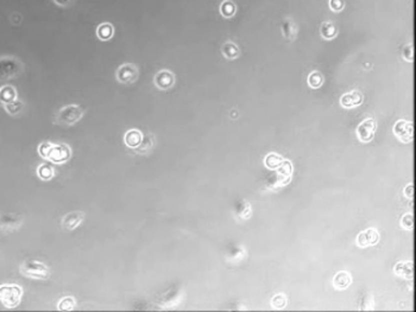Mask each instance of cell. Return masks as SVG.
<instances>
[{
    "mask_svg": "<svg viewBox=\"0 0 416 312\" xmlns=\"http://www.w3.org/2000/svg\"><path fill=\"white\" fill-rule=\"evenodd\" d=\"M38 153L43 159L54 164H64L72 158V149L67 144L43 141L38 146Z\"/></svg>",
    "mask_w": 416,
    "mask_h": 312,
    "instance_id": "obj_1",
    "label": "cell"
},
{
    "mask_svg": "<svg viewBox=\"0 0 416 312\" xmlns=\"http://www.w3.org/2000/svg\"><path fill=\"white\" fill-rule=\"evenodd\" d=\"M84 115L82 107L78 105H67L60 108L55 115V122L61 126H73Z\"/></svg>",
    "mask_w": 416,
    "mask_h": 312,
    "instance_id": "obj_2",
    "label": "cell"
},
{
    "mask_svg": "<svg viewBox=\"0 0 416 312\" xmlns=\"http://www.w3.org/2000/svg\"><path fill=\"white\" fill-rule=\"evenodd\" d=\"M20 273L26 278L38 280H46L52 276V271L49 267L37 260L24 261L20 266Z\"/></svg>",
    "mask_w": 416,
    "mask_h": 312,
    "instance_id": "obj_3",
    "label": "cell"
},
{
    "mask_svg": "<svg viewBox=\"0 0 416 312\" xmlns=\"http://www.w3.org/2000/svg\"><path fill=\"white\" fill-rule=\"evenodd\" d=\"M23 297V289L16 284L0 285V302L5 308L14 309L20 304Z\"/></svg>",
    "mask_w": 416,
    "mask_h": 312,
    "instance_id": "obj_4",
    "label": "cell"
},
{
    "mask_svg": "<svg viewBox=\"0 0 416 312\" xmlns=\"http://www.w3.org/2000/svg\"><path fill=\"white\" fill-rule=\"evenodd\" d=\"M23 70V64L16 57H2L0 58V78L8 80L14 78Z\"/></svg>",
    "mask_w": 416,
    "mask_h": 312,
    "instance_id": "obj_5",
    "label": "cell"
},
{
    "mask_svg": "<svg viewBox=\"0 0 416 312\" xmlns=\"http://www.w3.org/2000/svg\"><path fill=\"white\" fill-rule=\"evenodd\" d=\"M138 76H140V70H138V67L134 64V63L122 64L116 71V81L122 84L134 83V82L137 81Z\"/></svg>",
    "mask_w": 416,
    "mask_h": 312,
    "instance_id": "obj_6",
    "label": "cell"
},
{
    "mask_svg": "<svg viewBox=\"0 0 416 312\" xmlns=\"http://www.w3.org/2000/svg\"><path fill=\"white\" fill-rule=\"evenodd\" d=\"M392 132L397 139L404 144L412 143V138H414V126H412V122L404 120V119L396 121V124L394 125Z\"/></svg>",
    "mask_w": 416,
    "mask_h": 312,
    "instance_id": "obj_7",
    "label": "cell"
},
{
    "mask_svg": "<svg viewBox=\"0 0 416 312\" xmlns=\"http://www.w3.org/2000/svg\"><path fill=\"white\" fill-rule=\"evenodd\" d=\"M377 124L374 118H366L357 127V137L362 143H370L374 139Z\"/></svg>",
    "mask_w": 416,
    "mask_h": 312,
    "instance_id": "obj_8",
    "label": "cell"
},
{
    "mask_svg": "<svg viewBox=\"0 0 416 312\" xmlns=\"http://www.w3.org/2000/svg\"><path fill=\"white\" fill-rule=\"evenodd\" d=\"M277 172L274 176V181H269L274 183V188L283 187L286 185L292 179V165L289 160H283L281 165L276 169Z\"/></svg>",
    "mask_w": 416,
    "mask_h": 312,
    "instance_id": "obj_9",
    "label": "cell"
},
{
    "mask_svg": "<svg viewBox=\"0 0 416 312\" xmlns=\"http://www.w3.org/2000/svg\"><path fill=\"white\" fill-rule=\"evenodd\" d=\"M23 225V217L18 214H2L0 215V229L4 232H14Z\"/></svg>",
    "mask_w": 416,
    "mask_h": 312,
    "instance_id": "obj_10",
    "label": "cell"
},
{
    "mask_svg": "<svg viewBox=\"0 0 416 312\" xmlns=\"http://www.w3.org/2000/svg\"><path fill=\"white\" fill-rule=\"evenodd\" d=\"M175 75L174 72L170 70H166V69H163V70H160L154 77V83L155 86L160 90H168L175 84Z\"/></svg>",
    "mask_w": 416,
    "mask_h": 312,
    "instance_id": "obj_11",
    "label": "cell"
},
{
    "mask_svg": "<svg viewBox=\"0 0 416 312\" xmlns=\"http://www.w3.org/2000/svg\"><path fill=\"white\" fill-rule=\"evenodd\" d=\"M378 241H380V233L374 228L365 229L357 236V245L362 248L376 245Z\"/></svg>",
    "mask_w": 416,
    "mask_h": 312,
    "instance_id": "obj_12",
    "label": "cell"
},
{
    "mask_svg": "<svg viewBox=\"0 0 416 312\" xmlns=\"http://www.w3.org/2000/svg\"><path fill=\"white\" fill-rule=\"evenodd\" d=\"M84 213L82 212H73V213H69L67 215H64L62 217V228L64 229V231H74V229H76L78 226L81 225V223L84 222Z\"/></svg>",
    "mask_w": 416,
    "mask_h": 312,
    "instance_id": "obj_13",
    "label": "cell"
},
{
    "mask_svg": "<svg viewBox=\"0 0 416 312\" xmlns=\"http://www.w3.org/2000/svg\"><path fill=\"white\" fill-rule=\"evenodd\" d=\"M363 93L359 90H352L348 93H345L340 97V105L344 108H356L363 103Z\"/></svg>",
    "mask_w": 416,
    "mask_h": 312,
    "instance_id": "obj_14",
    "label": "cell"
},
{
    "mask_svg": "<svg viewBox=\"0 0 416 312\" xmlns=\"http://www.w3.org/2000/svg\"><path fill=\"white\" fill-rule=\"evenodd\" d=\"M396 276L404 279H412L414 277V263L412 261H400L394 267Z\"/></svg>",
    "mask_w": 416,
    "mask_h": 312,
    "instance_id": "obj_15",
    "label": "cell"
},
{
    "mask_svg": "<svg viewBox=\"0 0 416 312\" xmlns=\"http://www.w3.org/2000/svg\"><path fill=\"white\" fill-rule=\"evenodd\" d=\"M143 133L137 128H132V130H128L124 135V143L130 149H137L140 146L142 140H143Z\"/></svg>",
    "mask_w": 416,
    "mask_h": 312,
    "instance_id": "obj_16",
    "label": "cell"
},
{
    "mask_svg": "<svg viewBox=\"0 0 416 312\" xmlns=\"http://www.w3.org/2000/svg\"><path fill=\"white\" fill-rule=\"evenodd\" d=\"M17 89L11 84L0 87V103H2V105L14 102V101L17 100Z\"/></svg>",
    "mask_w": 416,
    "mask_h": 312,
    "instance_id": "obj_17",
    "label": "cell"
},
{
    "mask_svg": "<svg viewBox=\"0 0 416 312\" xmlns=\"http://www.w3.org/2000/svg\"><path fill=\"white\" fill-rule=\"evenodd\" d=\"M281 29H282L283 37H286V39L294 40L296 38V36H298V24H296L292 19H290V18H286V19H284V21L282 23Z\"/></svg>",
    "mask_w": 416,
    "mask_h": 312,
    "instance_id": "obj_18",
    "label": "cell"
},
{
    "mask_svg": "<svg viewBox=\"0 0 416 312\" xmlns=\"http://www.w3.org/2000/svg\"><path fill=\"white\" fill-rule=\"evenodd\" d=\"M352 284L351 274L346 271H342L336 274L333 279V286L336 290H346Z\"/></svg>",
    "mask_w": 416,
    "mask_h": 312,
    "instance_id": "obj_19",
    "label": "cell"
},
{
    "mask_svg": "<svg viewBox=\"0 0 416 312\" xmlns=\"http://www.w3.org/2000/svg\"><path fill=\"white\" fill-rule=\"evenodd\" d=\"M320 34L324 39L330 40L338 36V27L330 21H324L320 26Z\"/></svg>",
    "mask_w": 416,
    "mask_h": 312,
    "instance_id": "obj_20",
    "label": "cell"
},
{
    "mask_svg": "<svg viewBox=\"0 0 416 312\" xmlns=\"http://www.w3.org/2000/svg\"><path fill=\"white\" fill-rule=\"evenodd\" d=\"M114 34V26L111 23H102L96 27V37L100 40H110Z\"/></svg>",
    "mask_w": 416,
    "mask_h": 312,
    "instance_id": "obj_21",
    "label": "cell"
},
{
    "mask_svg": "<svg viewBox=\"0 0 416 312\" xmlns=\"http://www.w3.org/2000/svg\"><path fill=\"white\" fill-rule=\"evenodd\" d=\"M219 11L224 18L230 19V18L234 17L236 13H237V6H236L232 0H224L219 6Z\"/></svg>",
    "mask_w": 416,
    "mask_h": 312,
    "instance_id": "obj_22",
    "label": "cell"
},
{
    "mask_svg": "<svg viewBox=\"0 0 416 312\" xmlns=\"http://www.w3.org/2000/svg\"><path fill=\"white\" fill-rule=\"evenodd\" d=\"M222 52L224 57L228 59H236L239 57L240 51H239V46L233 42H226L222 46Z\"/></svg>",
    "mask_w": 416,
    "mask_h": 312,
    "instance_id": "obj_23",
    "label": "cell"
},
{
    "mask_svg": "<svg viewBox=\"0 0 416 312\" xmlns=\"http://www.w3.org/2000/svg\"><path fill=\"white\" fill-rule=\"evenodd\" d=\"M37 176L42 179V181H50L55 176V169L48 163L40 164L37 168Z\"/></svg>",
    "mask_w": 416,
    "mask_h": 312,
    "instance_id": "obj_24",
    "label": "cell"
},
{
    "mask_svg": "<svg viewBox=\"0 0 416 312\" xmlns=\"http://www.w3.org/2000/svg\"><path fill=\"white\" fill-rule=\"evenodd\" d=\"M324 75L318 70L312 71L310 74L308 75V78H307L308 86H310V88H313V89H319V88L324 84Z\"/></svg>",
    "mask_w": 416,
    "mask_h": 312,
    "instance_id": "obj_25",
    "label": "cell"
},
{
    "mask_svg": "<svg viewBox=\"0 0 416 312\" xmlns=\"http://www.w3.org/2000/svg\"><path fill=\"white\" fill-rule=\"evenodd\" d=\"M283 160H284V159H283L282 156H280L278 153H274L272 152V153H269L266 157V159H264V164H266V166L268 169L276 170L280 165H281Z\"/></svg>",
    "mask_w": 416,
    "mask_h": 312,
    "instance_id": "obj_26",
    "label": "cell"
},
{
    "mask_svg": "<svg viewBox=\"0 0 416 312\" xmlns=\"http://www.w3.org/2000/svg\"><path fill=\"white\" fill-rule=\"evenodd\" d=\"M236 213L237 216L240 217L242 220H248L251 216V206L248 201H240L236 207Z\"/></svg>",
    "mask_w": 416,
    "mask_h": 312,
    "instance_id": "obj_27",
    "label": "cell"
},
{
    "mask_svg": "<svg viewBox=\"0 0 416 312\" xmlns=\"http://www.w3.org/2000/svg\"><path fill=\"white\" fill-rule=\"evenodd\" d=\"M154 144H155V139H154V135L152 134H149V135H146V137H143V140H142L140 145L137 147V149H134V151L137 153L146 154V153L149 152V151L151 149H152Z\"/></svg>",
    "mask_w": 416,
    "mask_h": 312,
    "instance_id": "obj_28",
    "label": "cell"
},
{
    "mask_svg": "<svg viewBox=\"0 0 416 312\" xmlns=\"http://www.w3.org/2000/svg\"><path fill=\"white\" fill-rule=\"evenodd\" d=\"M4 106H5V111L8 112L10 115L20 114L24 109V103L18 99L14 101V102L8 103V105H4Z\"/></svg>",
    "mask_w": 416,
    "mask_h": 312,
    "instance_id": "obj_29",
    "label": "cell"
},
{
    "mask_svg": "<svg viewBox=\"0 0 416 312\" xmlns=\"http://www.w3.org/2000/svg\"><path fill=\"white\" fill-rule=\"evenodd\" d=\"M75 308V299L73 297H64L58 302V309L60 311H72Z\"/></svg>",
    "mask_w": 416,
    "mask_h": 312,
    "instance_id": "obj_30",
    "label": "cell"
},
{
    "mask_svg": "<svg viewBox=\"0 0 416 312\" xmlns=\"http://www.w3.org/2000/svg\"><path fill=\"white\" fill-rule=\"evenodd\" d=\"M401 226L403 229L410 231V229L412 228V226H414V215H412V213H406L402 216Z\"/></svg>",
    "mask_w": 416,
    "mask_h": 312,
    "instance_id": "obj_31",
    "label": "cell"
},
{
    "mask_svg": "<svg viewBox=\"0 0 416 312\" xmlns=\"http://www.w3.org/2000/svg\"><path fill=\"white\" fill-rule=\"evenodd\" d=\"M271 305L274 309H283L286 307V298L284 295H276L271 301Z\"/></svg>",
    "mask_w": 416,
    "mask_h": 312,
    "instance_id": "obj_32",
    "label": "cell"
},
{
    "mask_svg": "<svg viewBox=\"0 0 416 312\" xmlns=\"http://www.w3.org/2000/svg\"><path fill=\"white\" fill-rule=\"evenodd\" d=\"M402 57L406 59V62H412L414 61V48H412V44H408V45L404 46L402 51Z\"/></svg>",
    "mask_w": 416,
    "mask_h": 312,
    "instance_id": "obj_33",
    "label": "cell"
},
{
    "mask_svg": "<svg viewBox=\"0 0 416 312\" xmlns=\"http://www.w3.org/2000/svg\"><path fill=\"white\" fill-rule=\"evenodd\" d=\"M330 8L334 12H342L345 7V1L344 0H330L328 1Z\"/></svg>",
    "mask_w": 416,
    "mask_h": 312,
    "instance_id": "obj_34",
    "label": "cell"
},
{
    "mask_svg": "<svg viewBox=\"0 0 416 312\" xmlns=\"http://www.w3.org/2000/svg\"><path fill=\"white\" fill-rule=\"evenodd\" d=\"M404 195H406V198H409V200H412V197H414V184H412V183L408 184L404 188Z\"/></svg>",
    "mask_w": 416,
    "mask_h": 312,
    "instance_id": "obj_35",
    "label": "cell"
},
{
    "mask_svg": "<svg viewBox=\"0 0 416 312\" xmlns=\"http://www.w3.org/2000/svg\"><path fill=\"white\" fill-rule=\"evenodd\" d=\"M56 5L61 6V7H67L70 4H73L74 0H52Z\"/></svg>",
    "mask_w": 416,
    "mask_h": 312,
    "instance_id": "obj_36",
    "label": "cell"
}]
</instances>
